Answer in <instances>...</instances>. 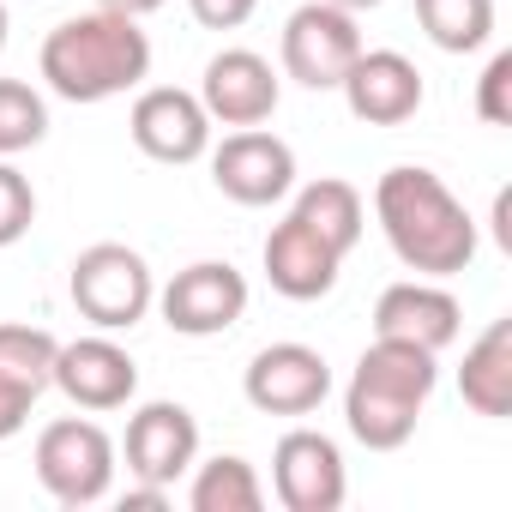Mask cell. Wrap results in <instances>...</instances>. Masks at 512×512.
<instances>
[{
    "label": "cell",
    "mask_w": 512,
    "mask_h": 512,
    "mask_svg": "<svg viewBox=\"0 0 512 512\" xmlns=\"http://www.w3.org/2000/svg\"><path fill=\"white\" fill-rule=\"evenodd\" d=\"M272 476H278V500L290 512H338L344 506V458L326 434H308V428L284 434Z\"/></svg>",
    "instance_id": "9"
},
{
    "label": "cell",
    "mask_w": 512,
    "mask_h": 512,
    "mask_svg": "<svg viewBox=\"0 0 512 512\" xmlns=\"http://www.w3.org/2000/svg\"><path fill=\"white\" fill-rule=\"evenodd\" d=\"M332 7H344V13H362V7H380V0H332Z\"/></svg>",
    "instance_id": "29"
},
{
    "label": "cell",
    "mask_w": 512,
    "mask_h": 512,
    "mask_svg": "<svg viewBox=\"0 0 512 512\" xmlns=\"http://www.w3.org/2000/svg\"><path fill=\"white\" fill-rule=\"evenodd\" d=\"M55 350L61 344L37 326H0V386L43 398V386H55Z\"/></svg>",
    "instance_id": "20"
},
{
    "label": "cell",
    "mask_w": 512,
    "mask_h": 512,
    "mask_svg": "<svg viewBox=\"0 0 512 512\" xmlns=\"http://www.w3.org/2000/svg\"><path fill=\"white\" fill-rule=\"evenodd\" d=\"M428 392H434V350L380 338L356 362V380H350V398H344L350 434L362 446H374V452L404 446L416 434V416H422Z\"/></svg>",
    "instance_id": "3"
},
{
    "label": "cell",
    "mask_w": 512,
    "mask_h": 512,
    "mask_svg": "<svg viewBox=\"0 0 512 512\" xmlns=\"http://www.w3.org/2000/svg\"><path fill=\"white\" fill-rule=\"evenodd\" d=\"M31 404H37V398H25V392H13V386H0V440H7V434H19V428H25Z\"/></svg>",
    "instance_id": "27"
},
{
    "label": "cell",
    "mask_w": 512,
    "mask_h": 512,
    "mask_svg": "<svg viewBox=\"0 0 512 512\" xmlns=\"http://www.w3.org/2000/svg\"><path fill=\"white\" fill-rule=\"evenodd\" d=\"M506 91H512V55H494L488 61V73H482V121H494V127H506L512 121V103H506Z\"/></svg>",
    "instance_id": "25"
},
{
    "label": "cell",
    "mask_w": 512,
    "mask_h": 512,
    "mask_svg": "<svg viewBox=\"0 0 512 512\" xmlns=\"http://www.w3.org/2000/svg\"><path fill=\"white\" fill-rule=\"evenodd\" d=\"M199 452V428L181 404H145L127 422V470L151 488H169Z\"/></svg>",
    "instance_id": "13"
},
{
    "label": "cell",
    "mask_w": 512,
    "mask_h": 512,
    "mask_svg": "<svg viewBox=\"0 0 512 512\" xmlns=\"http://www.w3.org/2000/svg\"><path fill=\"white\" fill-rule=\"evenodd\" d=\"M187 7L205 31H235V25H247V13L260 7V0H187Z\"/></svg>",
    "instance_id": "26"
},
{
    "label": "cell",
    "mask_w": 512,
    "mask_h": 512,
    "mask_svg": "<svg viewBox=\"0 0 512 512\" xmlns=\"http://www.w3.org/2000/svg\"><path fill=\"white\" fill-rule=\"evenodd\" d=\"M416 19L446 55H470L494 31V0H416Z\"/></svg>",
    "instance_id": "21"
},
{
    "label": "cell",
    "mask_w": 512,
    "mask_h": 512,
    "mask_svg": "<svg viewBox=\"0 0 512 512\" xmlns=\"http://www.w3.org/2000/svg\"><path fill=\"white\" fill-rule=\"evenodd\" d=\"M205 121L211 115H205L199 97H187L175 85H157L133 103V145L157 163H193L205 151V133H211Z\"/></svg>",
    "instance_id": "12"
},
{
    "label": "cell",
    "mask_w": 512,
    "mask_h": 512,
    "mask_svg": "<svg viewBox=\"0 0 512 512\" xmlns=\"http://www.w3.org/2000/svg\"><path fill=\"white\" fill-rule=\"evenodd\" d=\"M151 67V43L121 13H85L49 31L43 43V79L67 103H103L127 85H139Z\"/></svg>",
    "instance_id": "2"
},
{
    "label": "cell",
    "mask_w": 512,
    "mask_h": 512,
    "mask_svg": "<svg viewBox=\"0 0 512 512\" xmlns=\"http://www.w3.org/2000/svg\"><path fill=\"white\" fill-rule=\"evenodd\" d=\"M0 49H7V7H0Z\"/></svg>",
    "instance_id": "30"
},
{
    "label": "cell",
    "mask_w": 512,
    "mask_h": 512,
    "mask_svg": "<svg viewBox=\"0 0 512 512\" xmlns=\"http://www.w3.org/2000/svg\"><path fill=\"white\" fill-rule=\"evenodd\" d=\"M458 392L476 416H512V320H494L470 356H464V374H458Z\"/></svg>",
    "instance_id": "18"
},
{
    "label": "cell",
    "mask_w": 512,
    "mask_h": 512,
    "mask_svg": "<svg viewBox=\"0 0 512 512\" xmlns=\"http://www.w3.org/2000/svg\"><path fill=\"white\" fill-rule=\"evenodd\" d=\"M374 211H380V229H386L392 253L410 272L452 278V272H464L476 260V223H470V211L428 169H386L380 193H374Z\"/></svg>",
    "instance_id": "1"
},
{
    "label": "cell",
    "mask_w": 512,
    "mask_h": 512,
    "mask_svg": "<svg viewBox=\"0 0 512 512\" xmlns=\"http://www.w3.org/2000/svg\"><path fill=\"white\" fill-rule=\"evenodd\" d=\"M73 302L85 320L121 332V326L145 320V308H151V266L121 241H97L73 260Z\"/></svg>",
    "instance_id": "4"
},
{
    "label": "cell",
    "mask_w": 512,
    "mask_h": 512,
    "mask_svg": "<svg viewBox=\"0 0 512 512\" xmlns=\"http://www.w3.org/2000/svg\"><path fill=\"white\" fill-rule=\"evenodd\" d=\"M374 332L422 350H446L458 338V302L434 284H392L374 308Z\"/></svg>",
    "instance_id": "17"
},
{
    "label": "cell",
    "mask_w": 512,
    "mask_h": 512,
    "mask_svg": "<svg viewBox=\"0 0 512 512\" xmlns=\"http://www.w3.org/2000/svg\"><path fill=\"white\" fill-rule=\"evenodd\" d=\"M205 115H217L223 127H260L278 109V79L253 49H223L205 67Z\"/></svg>",
    "instance_id": "14"
},
{
    "label": "cell",
    "mask_w": 512,
    "mask_h": 512,
    "mask_svg": "<svg viewBox=\"0 0 512 512\" xmlns=\"http://www.w3.org/2000/svg\"><path fill=\"white\" fill-rule=\"evenodd\" d=\"M31 217H37V193H31V181H25L19 169L0 163V247H13V241L31 229Z\"/></svg>",
    "instance_id": "24"
},
{
    "label": "cell",
    "mask_w": 512,
    "mask_h": 512,
    "mask_svg": "<svg viewBox=\"0 0 512 512\" xmlns=\"http://www.w3.org/2000/svg\"><path fill=\"white\" fill-rule=\"evenodd\" d=\"M55 386L79 404V410H115L133 398L139 368L127 350H115L109 338H79L67 350H55Z\"/></svg>",
    "instance_id": "15"
},
{
    "label": "cell",
    "mask_w": 512,
    "mask_h": 512,
    "mask_svg": "<svg viewBox=\"0 0 512 512\" xmlns=\"http://www.w3.org/2000/svg\"><path fill=\"white\" fill-rule=\"evenodd\" d=\"M290 217H302L332 253H350L362 241V193L350 181H314V187H302V199H296Z\"/></svg>",
    "instance_id": "19"
},
{
    "label": "cell",
    "mask_w": 512,
    "mask_h": 512,
    "mask_svg": "<svg viewBox=\"0 0 512 512\" xmlns=\"http://www.w3.org/2000/svg\"><path fill=\"white\" fill-rule=\"evenodd\" d=\"M37 476L61 506H91L115 476V446L97 422H49L37 440Z\"/></svg>",
    "instance_id": "5"
},
{
    "label": "cell",
    "mask_w": 512,
    "mask_h": 512,
    "mask_svg": "<svg viewBox=\"0 0 512 512\" xmlns=\"http://www.w3.org/2000/svg\"><path fill=\"white\" fill-rule=\"evenodd\" d=\"M356 55H362V31H356V19L344 7H332V0H314V7H302L284 25V67L308 91L344 85V73L356 67Z\"/></svg>",
    "instance_id": "6"
},
{
    "label": "cell",
    "mask_w": 512,
    "mask_h": 512,
    "mask_svg": "<svg viewBox=\"0 0 512 512\" xmlns=\"http://www.w3.org/2000/svg\"><path fill=\"white\" fill-rule=\"evenodd\" d=\"M247 308V284L229 260H199L187 272H175V284L163 290V320L187 338H211L229 332Z\"/></svg>",
    "instance_id": "8"
},
{
    "label": "cell",
    "mask_w": 512,
    "mask_h": 512,
    "mask_svg": "<svg viewBox=\"0 0 512 512\" xmlns=\"http://www.w3.org/2000/svg\"><path fill=\"white\" fill-rule=\"evenodd\" d=\"M344 97H350V115L368 121V127H398L422 109V73L392 55V49H374V55H356V67L344 73Z\"/></svg>",
    "instance_id": "11"
},
{
    "label": "cell",
    "mask_w": 512,
    "mask_h": 512,
    "mask_svg": "<svg viewBox=\"0 0 512 512\" xmlns=\"http://www.w3.org/2000/svg\"><path fill=\"white\" fill-rule=\"evenodd\" d=\"M49 133V109L31 85L19 79H0V157H13V151H31L37 139Z\"/></svg>",
    "instance_id": "23"
},
{
    "label": "cell",
    "mask_w": 512,
    "mask_h": 512,
    "mask_svg": "<svg viewBox=\"0 0 512 512\" xmlns=\"http://www.w3.org/2000/svg\"><path fill=\"white\" fill-rule=\"evenodd\" d=\"M338 260H344V253H332L302 217L278 223L272 241H266V278H272V290L290 296V302H320V296L338 284Z\"/></svg>",
    "instance_id": "16"
},
{
    "label": "cell",
    "mask_w": 512,
    "mask_h": 512,
    "mask_svg": "<svg viewBox=\"0 0 512 512\" xmlns=\"http://www.w3.org/2000/svg\"><path fill=\"white\" fill-rule=\"evenodd\" d=\"M326 392H332L326 356L308 344H272L247 368V404L266 416H308L326 404Z\"/></svg>",
    "instance_id": "7"
},
{
    "label": "cell",
    "mask_w": 512,
    "mask_h": 512,
    "mask_svg": "<svg viewBox=\"0 0 512 512\" xmlns=\"http://www.w3.org/2000/svg\"><path fill=\"white\" fill-rule=\"evenodd\" d=\"M103 13H121V19H139V13H151V7H163V0H97Z\"/></svg>",
    "instance_id": "28"
},
{
    "label": "cell",
    "mask_w": 512,
    "mask_h": 512,
    "mask_svg": "<svg viewBox=\"0 0 512 512\" xmlns=\"http://www.w3.org/2000/svg\"><path fill=\"white\" fill-rule=\"evenodd\" d=\"M211 175H217V187H223L235 205H272V199L290 193L296 157H290V145L272 139V133H235V139L217 145Z\"/></svg>",
    "instance_id": "10"
},
{
    "label": "cell",
    "mask_w": 512,
    "mask_h": 512,
    "mask_svg": "<svg viewBox=\"0 0 512 512\" xmlns=\"http://www.w3.org/2000/svg\"><path fill=\"white\" fill-rule=\"evenodd\" d=\"M260 476H253V464L241 458H217L199 470L193 482V512H260Z\"/></svg>",
    "instance_id": "22"
}]
</instances>
